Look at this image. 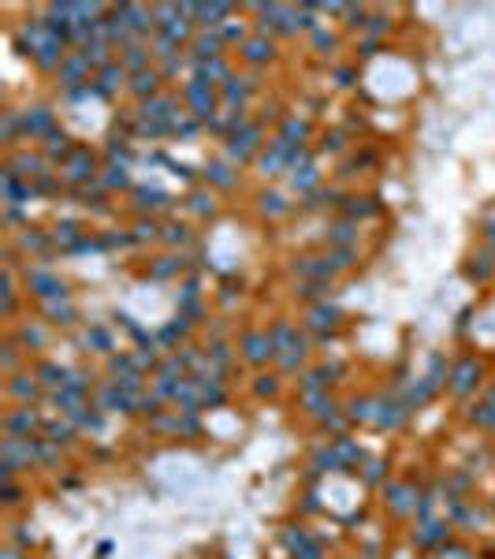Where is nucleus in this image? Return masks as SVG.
<instances>
[{
  "instance_id": "f257e3e1",
  "label": "nucleus",
  "mask_w": 495,
  "mask_h": 559,
  "mask_svg": "<svg viewBox=\"0 0 495 559\" xmlns=\"http://www.w3.org/2000/svg\"><path fill=\"white\" fill-rule=\"evenodd\" d=\"M242 354H246V361L261 366V361L276 358V343H272V336H269V332H250V336L242 339Z\"/></svg>"
},
{
  "instance_id": "f03ea898",
  "label": "nucleus",
  "mask_w": 495,
  "mask_h": 559,
  "mask_svg": "<svg viewBox=\"0 0 495 559\" xmlns=\"http://www.w3.org/2000/svg\"><path fill=\"white\" fill-rule=\"evenodd\" d=\"M476 381H481V361L466 358V361H458L454 373H451V391L454 396H466V391L476 388Z\"/></svg>"
},
{
  "instance_id": "7ed1b4c3",
  "label": "nucleus",
  "mask_w": 495,
  "mask_h": 559,
  "mask_svg": "<svg viewBox=\"0 0 495 559\" xmlns=\"http://www.w3.org/2000/svg\"><path fill=\"white\" fill-rule=\"evenodd\" d=\"M380 425H387V429H395L402 418H406V410L402 406H395V403H376V414H372Z\"/></svg>"
},
{
  "instance_id": "20e7f679",
  "label": "nucleus",
  "mask_w": 495,
  "mask_h": 559,
  "mask_svg": "<svg viewBox=\"0 0 495 559\" xmlns=\"http://www.w3.org/2000/svg\"><path fill=\"white\" fill-rule=\"evenodd\" d=\"M38 376H41V384H48V388H68L71 384L68 381V369H60V366H41Z\"/></svg>"
},
{
  "instance_id": "39448f33",
  "label": "nucleus",
  "mask_w": 495,
  "mask_h": 559,
  "mask_svg": "<svg viewBox=\"0 0 495 559\" xmlns=\"http://www.w3.org/2000/svg\"><path fill=\"white\" fill-rule=\"evenodd\" d=\"M335 317H339V314H335L332 306H317V309L309 314V324L321 328V332H328V328H335Z\"/></svg>"
},
{
  "instance_id": "423d86ee",
  "label": "nucleus",
  "mask_w": 495,
  "mask_h": 559,
  "mask_svg": "<svg viewBox=\"0 0 495 559\" xmlns=\"http://www.w3.org/2000/svg\"><path fill=\"white\" fill-rule=\"evenodd\" d=\"M387 496H391V503H395V511H402V515L414 507V503H410V500H414V492H410L406 485H387Z\"/></svg>"
},
{
  "instance_id": "0eeeda50",
  "label": "nucleus",
  "mask_w": 495,
  "mask_h": 559,
  "mask_svg": "<svg viewBox=\"0 0 495 559\" xmlns=\"http://www.w3.org/2000/svg\"><path fill=\"white\" fill-rule=\"evenodd\" d=\"M443 537H447V525H439V522H428V525H421V533H417V545H439Z\"/></svg>"
},
{
  "instance_id": "6e6552de",
  "label": "nucleus",
  "mask_w": 495,
  "mask_h": 559,
  "mask_svg": "<svg viewBox=\"0 0 495 559\" xmlns=\"http://www.w3.org/2000/svg\"><path fill=\"white\" fill-rule=\"evenodd\" d=\"M30 429H34V414H30V410H23V414H11V418H8V433H11V436L30 433Z\"/></svg>"
},
{
  "instance_id": "1a4fd4ad",
  "label": "nucleus",
  "mask_w": 495,
  "mask_h": 559,
  "mask_svg": "<svg viewBox=\"0 0 495 559\" xmlns=\"http://www.w3.org/2000/svg\"><path fill=\"white\" fill-rule=\"evenodd\" d=\"M11 396H15V399H34V396H38V384L26 381V376H19V381L11 384Z\"/></svg>"
},
{
  "instance_id": "9d476101",
  "label": "nucleus",
  "mask_w": 495,
  "mask_h": 559,
  "mask_svg": "<svg viewBox=\"0 0 495 559\" xmlns=\"http://www.w3.org/2000/svg\"><path fill=\"white\" fill-rule=\"evenodd\" d=\"M269 53H272V45H269V41H250V45H246V56H250L254 63H261Z\"/></svg>"
},
{
  "instance_id": "9b49d317",
  "label": "nucleus",
  "mask_w": 495,
  "mask_h": 559,
  "mask_svg": "<svg viewBox=\"0 0 495 559\" xmlns=\"http://www.w3.org/2000/svg\"><path fill=\"white\" fill-rule=\"evenodd\" d=\"M276 388H279L276 376H257V396H276Z\"/></svg>"
},
{
  "instance_id": "f8f14e48",
  "label": "nucleus",
  "mask_w": 495,
  "mask_h": 559,
  "mask_svg": "<svg viewBox=\"0 0 495 559\" xmlns=\"http://www.w3.org/2000/svg\"><path fill=\"white\" fill-rule=\"evenodd\" d=\"M135 90H138V93H153V90H157V75H138Z\"/></svg>"
},
{
  "instance_id": "ddd939ff",
  "label": "nucleus",
  "mask_w": 495,
  "mask_h": 559,
  "mask_svg": "<svg viewBox=\"0 0 495 559\" xmlns=\"http://www.w3.org/2000/svg\"><path fill=\"white\" fill-rule=\"evenodd\" d=\"M86 168H93V160H86V157H82V160H75V168H71V175H75V179H78V175H90Z\"/></svg>"
},
{
  "instance_id": "4468645a",
  "label": "nucleus",
  "mask_w": 495,
  "mask_h": 559,
  "mask_svg": "<svg viewBox=\"0 0 495 559\" xmlns=\"http://www.w3.org/2000/svg\"><path fill=\"white\" fill-rule=\"evenodd\" d=\"M212 361H217V366H227V347L217 343V347H212Z\"/></svg>"
},
{
  "instance_id": "2eb2a0df",
  "label": "nucleus",
  "mask_w": 495,
  "mask_h": 559,
  "mask_svg": "<svg viewBox=\"0 0 495 559\" xmlns=\"http://www.w3.org/2000/svg\"><path fill=\"white\" fill-rule=\"evenodd\" d=\"M380 470H384L380 463H372V466H369V473H365V478H369V481H380Z\"/></svg>"
},
{
  "instance_id": "dca6fc26",
  "label": "nucleus",
  "mask_w": 495,
  "mask_h": 559,
  "mask_svg": "<svg viewBox=\"0 0 495 559\" xmlns=\"http://www.w3.org/2000/svg\"><path fill=\"white\" fill-rule=\"evenodd\" d=\"M4 559H19V555H15V552H4Z\"/></svg>"
}]
</instances>
